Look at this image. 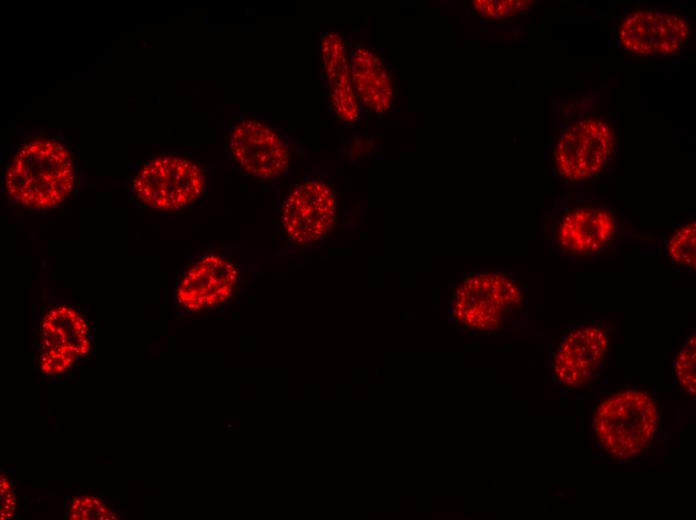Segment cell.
<instances>
[{"label":"cell","mask_w":696,"mask_h":520,"mask_svg":"<svg viewBox=\"0 0 696 520\" xmlns=\"http://www.w3.org/2000/svg\"><path fill=\"white\" fill-rule=\"evenodd\" d=\"M632 237L611 207L580 202L558 209L544 233V242L554 256L597 262L614 258Z\"/></svg>","instance_id":"1"},{"label":"cell","mask_w":696,"mask_h":520,"mask_svg":"<svg viewBox=\"0 0 696 520\" xmlns=\"http://www.w3.org/2000/svg\"><path fill=\"white\" fill-rule=\"evenodd\" d=\"M660 417V404L655 397L647 391L629 388L598 402L592 412V429L609 455L631 460L652 444Z\"/></svg>","instance_id":"2"},{"label":"cell","mask_w":696,"mask_h":520,"mask_svg":"<svg viewBox=\"0 0 696 520\" xmlns=\"http://www.w3.org/2000/svg\"><path fill=\"white\" fill-rule=\"evenodd\" d=\"M6 189L20 204L48 209L61 203L74 184L69 151L60 143L37 138L15 154L6 176Z\"/></svg>","instance_id":"3"},{"label":"cell","mask_w":696,"mask_h":520,"mask_svg":"<svg viewBox=\"0 0 696 520\" xmlns=\"http://www.w3.org/2000/svg\"><path fill=\"white\" fill-rule=\"evenodd\" d=\"M525 302L524 285L501 271L465 275L454 291L456 320L476 333L498 331L516 319Z\"/></svg>","instance_id":"4"},{"label":"cell","mask_w":696,"mask_h":520,"mask_svg":"<svg viewBox=\"0 0 696 520\" xmlns=\"http://www.w3.org/2000/svg\"><path fill=\"white\" fill-rule=\"evenodd\" d=\"M616 137L599 118H583L568 126L552 151L555 174L567 183L580 184L602 175L615 156Z\"/></svg>","instance_id":"5"},{"label":"cell","mask_w":696,"mask_h":520,"mask_svg":"<svg viewBox=\"0 0 696 520\" xmlns=\"http://www.w3.org/2000/svg\"><path fill=\"white\" fill-rule=\"evenodd\" d=\"M611 326L604 318L591 317L565 329L550 351L553 381L579 387L592 381L604 366L610 347Z\"/></svg>","instance_id":"6"},{"label":"cell","mask_w":696,"mask_h":520,"mask_svg":"<svg viewBox=\"0 0 696 520\" xmlns=\"http://www.w3.org/2000/svg\"><path fill=\"white\" fill-rule=\"evenodd\" d=\"M38 372L58 382L89 354L92 335L88 321L74 307L59 304L43 316L39 328Z\"/></svg>","instance_id":"7"},{"label":"cell","mask_w":696,"mask_h":520,"mask_svg":"<svg viewBox=\"0 0 696 520\" xmlns=\"http://www.w3.org/2000/svg\"><path fill=\"white\" fill-rule=\"evenodd\" d=\"M205 176L196 162L177 156H161L147 162L134 180L137 197L158 210H177L194 201L204 190Z\"/></svg>","instance_id":"8"},{"label":"cell","mask_w":696,"mask_h":520,"mask_svg":"<svg viewBox=\"0 0 696 520\" xmlns=\"http://www.w3.org/2000/svg\"><path fill=\"white\" fill-rule=\"evenodd\" d=\"M689 34V25L683 16L657 8L632 11L617 30L621 46L644 57L676 55L687 43Z\"/></svg>","instance_id":"9"},{"label":"cell","mask_w":696,"mask_h":520,"mask_svg":"<svg viewBox=\"0 0 696 520\" xmlns=\"http://www.w3.org/2000/svg\"><path fill=\"white\" fill-rule=\"evenodd\" d=\"M336 197L331 187L318 180L297 185L281 210V226L291 240L308 244L322 239L332 228Z\"/></svg>","instance_id":"10"},{"label":"cell","mask_w":696,"mask_h":520,"mask_svg":"<svg viewBox=\"0 0 696 520\" xmlns=\"http://www.w3.org/2000/svg\"><path fill=\"white\" fill-rule=\"evenodd\" d=\"M237 281V267L229 258L207 254L181 277L176 301L189 313L205 312L226 303L232 297Z\"/></svg>","instance_id":"11"},{"label":"cell","mask_w":696,"mask_h":520,"mask_svg":"<svg viewBox=\"0 0 696 520\" xmlns=\"http://www.w3.org/2000/svg\"><path fill=\"white\" fill-rule=\"evenodd\" d=\"M230 151L249 174L261 179L282 175L289 166V150L279 134L256 120H242L232 131Z\"/></svg>","instance_id":"12"},{"label":"cell","mask_w":696,"mask_h":520,"mask_svg":"<svg viewBox=\"0 0 696 520\" xmlns=\"http://www.w3.org/2000/svg\"><path fill=\"white\" fill-rule=\"evenodd\" d=\"M320 55L336 116L346 123L355 122L360 112L343 38L333 31L324 33L320 40Z\"/></svg>","instance_id":"13"},{"label":"cell","mask_w":696,"mask_h":520,"mask_svg":"<svg viewBox=\"0 0 696 520\" xmlns=\"http://www.w3.org/2000/svg\"><path fill=\"white\" fill-rule=\"evenodd\" d=\"M350 74L357 99L377 114L386 113L394 102L392 75L373 49L358 46L350 57Z\"/></svg>","instance_id":"14"},{"label":"cell","mask_w":696,"mask_h":520,"mask_svg":"<svg viewBox=\"0 0 696 520\" xmlns=\"http://www.w3.org/2000/svg\"><path fill=\"white\" fill-rule=\"evenodd\" d=\"M696 224L690 219L679 225L664 242V255L676 268L694 272L696 267Z\"/></svg>","instance_id":"15"},{"label":"cell","mask_w":696,"mask_h":520,"mask_svg":"<svg viewBox=\"0 0 696 520\" xmlns=\"http://www.w3.org/2000/svg\"><path fill=\"white\" fill-rule=\"evenodd\" d=\"M695 334H691L677 353L674 361V377L678 387L688 396H695Z\"/></svg>","instance_id":"16"},{"label":"cell","mask_w":696,"mask_h":520,"mask_svg":"<svg viewBox=\"0 0 696 520\" xmlns=\"http://www.w3.org/2000/svg\"><path fill=\"white\" fill-rule=\"evenodd\" d=\"M67 516L72 519H115L113 509L103 499L93 495L69 498Z\"/></svg>","instance_id":"17"},{"label":"cell","mask_w":696,"mask_h":520,"mask_svg":"<svg viewBox=\"0 0 696 520\" xmlns=\"http://www.w3.org/2000/svg\"><path fill=\"white\" fill-rule=\"evenodd\" d=\"M532 1L524 0H476L474 10L484 18L503 19L516 16L525 11Z\"/></svg>","instance_id":"18"},{"label":"cell","mask_w":696,"mask_h":520,"mask_svg":"<svg viewBox=\"0 0 696 520\" xmlns=\"http://www.w3.org/2000/svg\"><path fill=\"white\" fill-rule=\"evenodd\" d=\"M1 500L2 518H12L15 510V489L13 480L6 475L1 477Z\"/></svg>","instance_id":"19"}]
</instances>
